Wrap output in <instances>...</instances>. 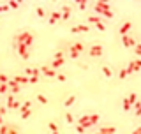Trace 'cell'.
<instances>
[{"mask_svg": "<svg viewBox=\"0 0 141 134\" xmlns=\"http://www.w3.org/2000/svg\"><path fill=\"white\" fill-rule=\"evenodd\" d=\"M136 134H141V129H139V131H136Z\"/></svg>", "mask_w": 141, "mask_h": 134, "instance_id": "6da1fadb", "label": "cell"}]
</instances>
